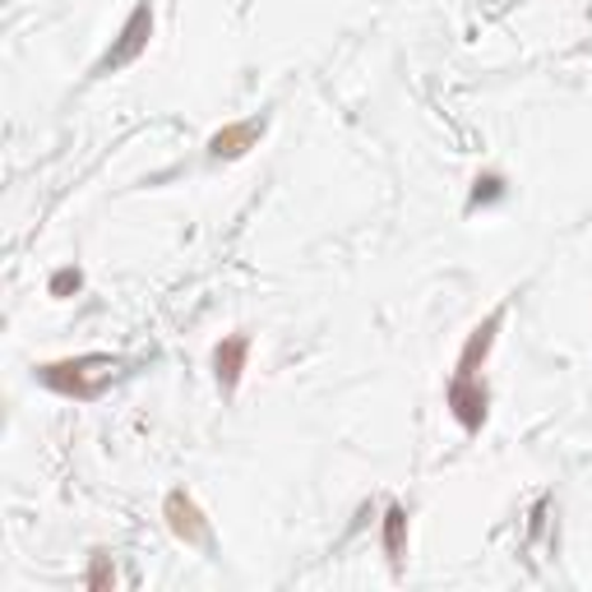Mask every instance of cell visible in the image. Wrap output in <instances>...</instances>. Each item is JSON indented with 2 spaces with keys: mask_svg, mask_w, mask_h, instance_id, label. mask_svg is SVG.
Here are the masks:
<instances>
[{
  "mask_svg": "<svg viewBox=\"0 0 592 592\" xmlns=\"http://www.w3.org/2000/svg\"><path fill=\"white\" fill-rule=\"evenodd\" d=\"M500 310H491V315L476 324L472 333H468V343H463V352H459V365H454V375H482V365H486V357H491V348H495V333H500Z\"/></svg>",
  "mask_w": 592,
  "mask_h": 592,
  "instance_id": "cell-6",
  "label": "cell"
},
{
  "mask_svg": "<svg viewBox=\"0 0 592 592\" xmlns=\"http://www.w3.org/2000/svg\"><path fill=\"white\" fill-rule=\"evenodd\" d=\"M107 357H74V361H47L38 365V380L51 389V393H61V399H74V403H93L98 393L111 384V371H98L89 375L93 365H102Z\"/></svg>",
  "mask_w": 592,
  "mask_h": 592,
  "instance_id": "cell-1",
  "label": "cell"
},
{
  "mask_svg": "<svg viewBox=\"0 0 592 592\" xmlns=\"http://www.w3.org/2000/svg\"><path fill=\"white\" fill-rule=\"evenodd\" d=\"M444 403H449V412H454V421L468 435L482 431L486 417H491V393H486L482 375H454L449 389H444Z\"/></svg>",
  "mask_w": 592,
  "mask_h": 592,
  "instance_id": "cell-3",
  "label": "cell"
},
{
  "mask_svg": "<svg viewBox=\"0 0 592 592\" xmlns=\"http://www.w3.org/2000/svg\"><path fill=\"white\" fill-rule=\"evenodd\" d=\"M245 361H250V338L245 333L222 338V343L213 348V375H218L222 393H237V384L245 375Z\"/></svg>",
  "mask_w": 592,
  "mask_h": 592,
  "instance_id": "cell-7",
  "label": "cell"
},
{
  "mask_svg": "<svg viewBox=\"0 0 592 592\" xmlns=\"http://www.w3.org/2000/svg\"><path fill=\"white\" fill-rule=\"evenodd\" d=\"M504 200V177L500 172H486L472 181V194H468V209H486V204H500Z\"/></svg>",
  "mask_w": 592,
  "mask_h": 592,
  "instance_id": "cell-9",
  "label": "cell"
},
{
  "mask_svg": "<svg viewBox=\"0 0 592 592\" xmlns=\"http://www.w3.org/2000/svg\"><path fill=\"white\" fill-rule=\"evenodd\" d=\"M162 519H167V528H172V538L177 542H185V546H209L213 538H209V519H204V510H200V500H194L190 491H172L162 500Z\"/></svg>",
  "mask_w": 592,
  "mask_h": 592,
  "instance_id": "cell-4",
  "label": "cell"
},
{
  "mask_svg": "<svg viewBox=\"0 0 592 592\" xmlns=\"http://www.w3.org/2000/svg\"><path fill=\"white\" fill-rule=\"evenodd\" d=\"M79 288H83V273H79V269H56V273H51V297L66 301V297H74Z\"/></svg>",
  "mask_w": 592,
  "mask_h": 592,
  "instance_id": "cell-11",
  "label": "cell"
},
{
  "mask_svg": "<svg viewBox=\"0 0 592 592\" xmlns=\"http://www.w3.org/2000/svg\"><path fill=\"white\" fill-rule=\"evenodd\" d=\"M83 588H93V592H107V588H117V565H111V555H93L89 560V570H83Z\"/></svg>",
  "mask_w": 592,
  "mask_h": 592,
  "instance_id": "cell-10",
  "label": "cell"
},
{
  "mask_svg": "<svg viewBox=\"0 0 592 592\" xmlns=\"http://www.w3.org/2000/svg\"><path fill=\"white\" fill-rule=\"evenodd\" d=\"M149 38H153V0H139V6L130 10V19L121 23V33H117V42H111V51L93 66V74H117V70L134 66L139 56L149 51Z\"/></svg>",
  "mask_w": 592,
  "mask_h": 592,
  "instance_id": "cell-2",
  "label": "cell"
},
{
  "mask_svg": "<svg viewBox=\"0 0 592 592\" xmlns=\"http://www.w3.org/2000/svg\"><path fill=\"white\" fill-rule=\"evenodd\" d=\"M380 546L389 555V565L399 570L403 555H408V510L403 504H384V519H380Z\"/></svg>",
  "mask_w": 592,
  "mask_h": 592,
  "instance_id": "cell-8",
  "label": "cell"
},
{
  "mask_svg": "<svg viewBox=\"0 0 592 592\" xmlns=\"http://www.w3.org/2000/svg\"><path fill=\"white\" fill-rule=\"evenodd\" d=\"M260 134H264V117L222 126V130H213V139H209V158H213V162H237V158H245L250 149L260 144Z\"/></svg>",
  "mask_w": 592,
  "mask_h": 592,
  "instance_id": "cell-5",
  "label": "cell"
}]
</instances>
